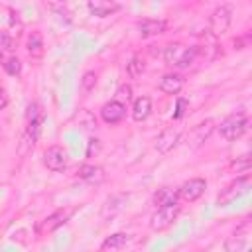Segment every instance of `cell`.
<instances>
[{
    "label": "cell",
    "mask_w": 252,
    "mask_h": 252,
    "mask_svg": "<svg viewBox=\"0 0 252 252\" xmlns=\"http://www.w3.org/2000/svg\"><path fill=\"white\" fill-rule=\"evenodd\" d=\"M150 112H152V100H150V96H140V98L134 100V104H132V118L136 122L146 120L150 116Z\"/></svg>",
    "instance_id": "2e32d148"
},
{
    "label": "cell",
    "mask_w": 252,
    "mask_h": 252,
    "mask_svg": "<svg viewBox=\"0 0 252 252\" xmlns=\"http://www.w3.org/2000/svg\"><path fill=\"white\" fill-rule=\"evenodd\" d=\"M195 49L193 47H185L181 43H169L165 49H163V59L167 65H173V67H179V69H185L189 65H193L195 61Z\"/></svg>",
    "instance_id": "7a4b0ae2"
},
{
    "label": "cell",
    "mask_w": 252,
    "mask_h": 252,
    "mask_svg": "<svg viewBox=\"0 0 252 252\" xmlns=\"http://www.w3.org/2000/svg\"><path fill=\"white\" fill-rule=\"evenodd\" d=\"M213 130H215V122H213L211 118H207L205 122L197 124V126L191 130V134H189V144H191V148L203 146V144L209 140V136L213 134Z\"/></svg>",
    "instance_id": "8fae6325"
},
{
    "label": "cell",
    "mask_w": 252,
    "mask_h": 252,
    "mask_svg": "<svg viewBox=\"0 0 252 252\" xmlns=\"http://www.w3.org/2000/svg\"><path fill=\"white\" fill-rule=\"evenodd\" d=\"M39 128H41V112H39V106L33 102L28 106V130L24 134V142L32 148L39 136Z\"/></svg>",
    "instance_id": "52a82bcc"
},
{
    "label": "cell",
    "mask_w": 252,
    "mask_h": 252,
    "mask_svg": "<svg viewBox=\"0 0 252 252\" xmlns=\"http://www.w3.org/2000/svg\"><path fill=\"white\" fill-rule=\"evenodd\" d=\"M0 47L6 49V51H12L14 49V39L8 32H0Z\"/></svg>",
    "instance_id": "83f0119b"
},
{
    "label": "cell",
    "mask_w": 252,
    "mask_h": 252,
    "mask_svg": "<svg viewBox=\"0 0 252 252\" xmlns=\"http://www.w3.org/2000/svg\"><path fill=\"white\" fill-rule=\"evenodd\" d=\"M179 211H181L179 201L169 203V205H163V207H158V211H156V213L152 215V219H150L152 230H158V232H159V230H165L167 226H171L173 220L177 219Z\"/></svg>",
    "instance_id": "3957f363"
},
{
    "label": "cell",
    "mask_w": 252,
    "mask_h": 252,
    "mask_svg": "<svg viewBox=\"0 0 252 252\" xmlns=\"http://www.w3.org/2000/svg\"><path fill=\"white\" fill-rule=\"evenodd\" d=\"M183 85H185L183 75H179V73H167V75H163L159 79L158 89L161 93H165V94H177L183 89Z\"/></svg>",
    "instance_id": "5bb4252c"
},
{
    "label": "cell",
    "mask_w": 252,
    "mask_h": 252,
    "mask_svg": "<svg viewBox=\"0 0 252 252\" xmlns=\"http://www.w3.org/2000/svg\"><path fill=\"white\" fill-rule=\"evenodd\" d=\"M100 116L106 124H118L124 116H126V106L122 102H116V100H110L106 102L102 108H100Z\"/></svg>",
    "instance_id": "7c38bea8"
},
{
    "label": "cell",
    "mask_w": 252,
    "mask_h": 252,
    "mask_svg": "<svg viewBox=\"0 0 252 252\" xmlns=\"http://www.w3.org/2000/svg\"><path fill=\"white\" fill-rule=\"evenodd\" d=\"M67 222V213H63V211H55L53 215H49L41 224H39V232L41 234H45V232H53L55 228H59L61 224H65Z\"/></svg>",
    "instance_id": "e0dca14e"
},
{
    "label": "cell",
    "mask_w": 252,
    "mask_h": 252,
    "mask_svg": "<svg viewBox=\"0 0 252 252\" xmlns=\"http://www.w3.org/2000/svg\"><path fill=\"white\" fill-rule=\"evenodd\" d=\"M230 22H232V10L228 6H219L209 18V32L213 35H220L230 28Z\"/></svg>",
    "instance_id": "5b68a950"
},
{
    "label": "cell",
    "mask_w": 252,
    "mask_h": 252,
    "mask_svg": "<svg viewBox=\"0 0 252 252\" xmlns=\"http://www.w3.org/2000/svg\"><path fill=\"white\" fill-rule=\"evenodd\" d=\"M205 189H207V181L203 179V177H193V179H189V181H185L181 187H179V191H177V195L181 197V199H185V201H197L203 193H205Z\"/></svg>",
    "instance_id": "30bf717a"
},
{
    "label": "cell",
    "mask_w": 252,
    "mask_h": 252,
    "mask_svg": "<svg viewBox=\"0 0 252 252\" xmlns=\"http://www.w3.org/2000/svg\"><path fill=\"white\" fill-rule=\"evenodd\" d=\"M177 191H173L171 187H161L158 189V193L154 195V203L158 207H163V205H169V203H175L177 201Z\"/></svg>",
    "instance_id": "d6986e66"
},
{
    "label": "cell",
    "mask_w": 252,
    "mask_h": 252,
    "mask_svg": "<svg viewBox=\"0 0 252 252\" xmlns=\"http://www.w3.org/2000/svg\"><path fill=\"white\" fill-rule=\"evenodd\" d=\"M87 8H89V12H91L93 16L106 18V16L118 12V10H120V4H118V2H108V0H91V2L87 4Z\"/></svg>",
    "instance_id": "9a60e30c"
},
{
    "label": "cell",
    "mask_w": 252,
    "mask_h": 252,
    "mask_svg": "<svg viewBox=\"0 0 252 252\" xmlns=\"http://www.w3.org/2000/svg\"><path fill=\"white\" fill-rule=\"evenodd\" d=\"M94 85H96V73L94 71H87L83 75V79H81V93L83 94H89L94 89Z\"/></svg>",
    "instance_id": "cb8c5ba5"
},
{
    "label": "cell",
    "mask_w": 252,
    "mask_h": 252,
    "mask_svg": "<svg viewBox=\"0 0 252 252\" xmlns=\"http://www.w3.org/2000/svg\"><path fill=\"white\" fill-rule=\"evenodd\" d=\"M248 236H250V220H244L240 226H236V230L226 238L224 242V250L226 252H242L248 244Z\"/></svg>",
    "instance_id": "8992f818"
},
{
    "label": "cell",
    "mask_w": 252,
    "mask_h": 252,
    "mask_svg": "<svg viewBox=\"0 0 252 252\" xmlns=\"http://www.w3.org/2000/svg\"><path fill=\"white\" fill-rule=\"evenodd\" d=\"M28 51L32 57H41L43 55V37L39 32H32L28 37Z\"/></svg>",
    "instance_id": "ffe728a7"
},
{
    "label": "cell",
    "mask_w": 252,
    "mask_h": 252,
    "mask_svg": "<svg viewBox=\"0 0 252 252\" xmlns=\"http://www.w3.org/2000/svg\"><path fill=\"white\" fill-rule=\"evenodd\" d=\"M144 69H146V63H144V59H142L140 55H134V57L126 63V73H128L130 79H138V77L144 73Z\"/></svg>",
    "instance_id": "44dd1931"
},
{
    "label": "cell",
    "mask_w": 252,
    "mask_h": 252,
    "mask_svg": "<svg viewBox=\"0 0 252 252\" xmlns=\"http://www.w3.org/2000/svg\"><path fill=\"white\" fill-rule=\"evenodd\" d=\"M79 177L83 181H89V183H98V181H102L104 173H102V169L98 165H83L79 169Z\"/></svg>",
    "instance_id": "ac0fdd59"
},
{
    "label": "cell",
    "mask_w": 252,
    "mask_h": 252,
    "mask_svg": "<svg viewBox=\"0 0 252 252\" xmlns=\"http://www.w3.org/2000/svg\"><path fill=\"white\" fill-rule=\"evenodd\" d=\"M248 189H250V179L244 175V177H238V179H234V181H230L220 193H219V197H217V201H219V205H228V203H232L234 199H238V197H242V195H246L248 193Z\"/></svg>",
    "instance_id": "277c9868"
},
{
    "label": "cell",
    "mask_w": 252,
    "mask_h": 252,
    "mask_svg": "<svg viewBox=\"0 0 252 252\" xmlns=\"http://www.w3.org/2000/svg\"><path fill=\"white\" fill-rule=\"evenodd\" d=\"M132 98V87L130 85H120L118 91H116V102H122V100H130Z\"/></svg>",
    "instance_id": "484cf974"
},
{
    "label": "cell",
    "mask_w": 252,
    "mask_h": 252,
    "mask_svg": "<svg viewBox=\"0 0 252 252\" xmlns=\"http://www.w3.org/2000/svg\"><path fill=\"white\" fill-rule=\"evenodd\" d=\"M248 41V37H238V39H234V45H236V49H244V43Z\"/></svg>",
    "instance_id": "f546056e"
},
{
    "label": "cell",
    "mask_w": 252,
    "mask_h": 252,
    "mask_svg": "<svg viewBox=\"0 0 252 252\" xmlns=\"http://www.w3.org/2000/svg\"><path fill=\"white\" fill-rule=\"evenodd\" d=\"M167 30V22L165 20H152V18H146V20H140L138 22V33L142 37H152V35H159V33H165Z\"/></svg>",
    "instance_id": "4fadbf2b"
},
{
    "label": "cell",
    "mask_w": 252,
    "mask_h": 252,
    "mask_svg": "<svg viewBox=\"0 0 252 252\" xmlns=\"http://www.w3.org/2000/svg\"><path fill=\"white\" fill-rule=\"evenodd\" d=\"M4 69H6V73H8V75L16 77V75H20V73H22V61H20L18 57H10V59H6Z\"/></svg>",
    "instance_id": "d4e9b609"
},
{
    "label": "cell",
    "mask_w": 252,
    "mask_h": 252,
    "mask_svg": "<svg viewBox=\"0 0 252 252\" xmlns=\"http://www.w3.org/2000/svg\"><path fill=\"white\" fill-rule=\"evenodd\" d=\"M6 104H8V96H6V93H4V91H0V110H2Z\"/></svg>",
    "instance_id": "4dcf8cb0"
},
{
    "label": "cell",
    "mask_w": 252,
    "mask_h": 252,
    "mask_svg": "<svg viewBox=\"0 0 252 252\" xmlns=\"http://www.w3.org/2000/svg\"><path fill=\"white\" fill-rule=\"evenodd\" d=\"M232 167L236 169V173H246V171L250 169V158H248V156H242L240 159H236V161L232 163Z\"/></svg>",
    "instance_id": "4316f807"
},
{
    "label": "cell",
    "mask_w": 252,
    "mask_h": 252,
    "mask_svg": "<svg viewBox=\"0 0 252 252\" xmlns=\"http://www.w3.org/2000/svg\"><path fill=\"white\" fill-rule=\"evenodd\" d=\"M185 106H187V100H185V98H179V100H177V112H175V118H181V116H183V112H185L183 108H185Z\"/></svg>",
    "instance_id": "f1b7e54d"
},
{
    "label": "cell",
    "mask_w": 252,
    "mask_h": 252,
    "mask_svg": "<svg viewBox=\"0 0 252 252\" xmlns=\"http://www.w3.org/2000/svg\"><path fill=\"white\" fill-rule=\"evenodd\" d=\"M43 163L49 171H63L67 167V154L61 146H51L43 154Z\"/></svg>",
    "instance_id": "9c48e42d"
},
{
    "label": "cell",
    "mask_w": 252,
    "mask_h": 252,
    "mask_svg": "<svg viewBox=\"0 0 252 252\" xmlns=\"http://www.w3.org/2000/svg\"><path fill=\"white\" fill-rule=\"evenodd\" d=\"M246 130H248V116H246V112H234V114L226 116L220 122V126H219L220 136L224 140H228V142L238 140Z\"/></svg>",
    "instance_id": "6da1fadb"
},
{
    "label": "cell",
    "mask_w": 252,
    "mask_h": 252,
    "mask_svg": "<svg viewBox=\"0 0 252 252\" xmlns=\"http://www.w3.org/2000/svg\"><path fill=\"white\" fill-rule=\"evenodd\" d=\"M179 138H181V130L175 128V126H167V128H163V130L158 134L154 148H156L159 154H167L169 150H173V148L177 146Z\"/></svg>",
    "instance_id": "ba28073f"
},
{
    "label": "cell",
    "mask_w": 252,
    "mask_h": 252,
    "mask_svg": "<svg viewBox=\"0 0 252 252\" xmlns=\"http://www.w3.org/2000/svg\"><path fill=\"white\" fill-rule=\"evenodd\" d=\"M128 240H130V234H126V232H116V234L108 236V238L102 242V250H116V248L124 246Z\"/></svg>",
    "instance_id": "7402d4cb"
},
{
    "label": "cell",
    "mask_w": 252,
    "mask_h": 252,
    "mask_svg": "<svg viewBox=\"0 0 252 252\" xmlns=\"http://www.w3.org/2000/svg\"><path fill=\"white\" fill-rule=\"evenodd\" d=\"M193 49H195V55L203 57L205 61L215 59V57H217V53H219V45H217L215 41H213V43H205V45H195Z\"/></svg>",
    "instance_id": "603a6c76"
}]
</instances>
